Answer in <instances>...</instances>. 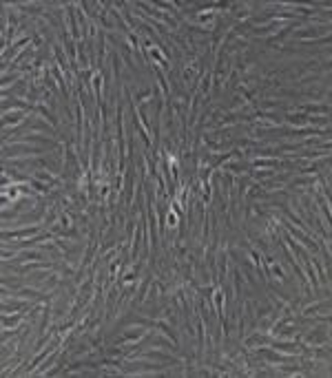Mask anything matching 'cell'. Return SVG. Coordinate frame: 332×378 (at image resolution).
Instances as JSON below:
<instances>
[{
	"label": "cell",
	"instance_id": "1",
	"mask_svg": "<svg viewBox=\"0 0 332 378\" xmlns=\"http://www.w3.org/2000/svg\"><path fill=\"white\" fill-rule=\"evenodd\" d=\"M24 314H27V312H18V314H14V316L2 314V330H11V327L18 330V325L24 321Z\"/></svg>",
	"mask_w": 332,
	"mask_h": 378
}]
</instances>
